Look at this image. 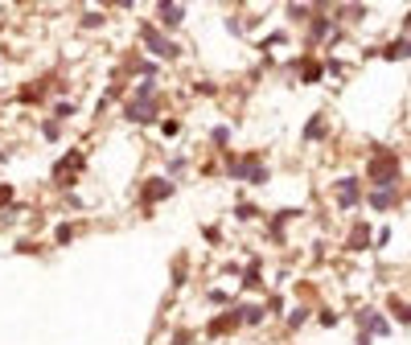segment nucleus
<instances>
[{"instance_id":"1","label":"nucleus","mask_w":411,"mask_h":345,"mask_svg":"<svg viewBox=\"0 0 411 345\" xmlns=\"http://www.w3.org/2000/svg\"><path fill=\"white\" fill-rule=\"evenodd\" d=\"M370 181H374L379 189L399 185V161H395V152H387V148L374 152V161H370Z\"/></svg>"},{"instance_id":"2","label":"nucleus","mask_w":411,"mask_h":345,"mask_svg":"<svg viewBox=\"0 0 411 345\" xmlns=\"http://www.w3.org/2000/svg\"><path fill=\"white\" fill-rule=\"evenodd\" d=\"M82 165H87V156H82V148H74V152H66V156H62V161L54 165V181H58V185H70L74 177H78V172H74V169H82Z\"/></svg>"},{"instance_id":"3","label":"nucleus","mask_w":411,"mask_h":345,"mask_svg":"<svg viewBox=\"0 0 411 345\" xmlns=\"http://www.w3.org/2000/svg\"><path fill=\"white\" fill-rule=\"evenodd\" d=\"M145 49L157 54V58H177V54H181V46H173L169 37H165L161 29H152V25H145Z\"/></svg>"},{"instance_id":"4","label":"nucleus","mask_w":411,"mask_h":345,"mask_svg":"<svg viewBox=\"0 0 411 345\" xmlns=\"http://www.w3.org/2000/svg\"><path fill=\"white\" fill-rule=\"evenodd\" d=\"M123 120L128 123H152L157 120V103H152V99H128V103H123Z\"/></svg>"},{"instance_id":"5","label":"nucleus","mask_w":411,"mask_h":345,"mask_svg":"<svg viewBox=\"0 0 411 345\" xmlns=\"http://www.w3.org/2000/svg\"><path fill=\"white\" fill-rule=\"evenodd\" d=\"M333 194H338L341 210H354V206H358V197H362V185H358V177H341L338 185H333Z\"/></svg>"},{"instance_id":"6","label":"nucleus","mask_w":411,"mask_h":345,"mask_svg":"<svg viewBox=\"0 0 411 345\" xmlns=\"http://www.w3.org/2000/svg\"><path fill=\"white\" fill-rule=\"evenodd\" d=\"M165 197H173V181H165V177H148L145 189H140V201H165Z\"/></svg>"},{"instance_id":"7","label":"nucleus","mask_w":411,"mask_h":345,"mask_svg":"<svg viewBox=\"0 0 411 345\" xmlns=\"http://www.w3.org/2000/svg\"><path fill=\"white\" fill-rule=\"evenodd\" d=\"M157 21L165 29H181L185 25V8L181 4H157Z\"/></svg>"},{"instance_id":"8","label":"nucleus","mask_w":411,"mask_h":345,"mask_svg":"<svg viewBox=\"0 0 411 345\" xmlns=\"http://www.w3.org/2000/svg\"><path fill=\"white\" fill-rule=\"evenodd\" d=\"M395 197H399V185H387V189H370V210H391L395 206Z\"/></svg>"},{"instance_id":"9","label":"nucleus","mask_w":411,"mask_h":345,"mask_svg":"<svg viewBox=\"0 0 411 345\" xmlns=\"http://www.w3.org/2000/svg\"><path fill=\"white\" fill-rule=\"evenodd\" d=\"M345 243L354 246V251H362V246L370 243V226H362V222H358V226L350 230V239H345Z\"/></svg>"},{"instance_id":"10","label":"nucleus","mask_w":411,"mask_h":345,"mask_svg":"<svg viewBox=\"0 0 411 345\" xmlns=\"http://www.w3.org/2000/svg\"><path fill=\"white\" fill-rule=\"evenodd\" d=\"M383 58H411V42H407V37H399L395 46L383 49Z\"/></svg>"},{"instance_id":"11","label":"nucleus","mask_w":411,"mask_h":345,"mask_svg":"<svg viewBox=\"0 0 411 345\" xmlns=\"http://www.w3.org/2000/svg\"><path fill=\"white\" fill-rule=\"evenodd\" d=\"M239 313H243V325H259L264 320V308L259 304H239Z\"/></svg>"},{"instance_id":"12","label":"nucleus","mask_w":411,"mask_h":345,"mask_svg":"<svg viewBox=\"0 0 411 345\" xmlns=\"http://www.w3.org/2000/svg\"><path fill=\"white\" fill-rule=\"evenodd\" d=\"M321 136H325V120L317 115V120H309V123H305V140L313 144V140H321Z\"/></svg>"},{"instance_id":"13","label":"nucleus","mask_w":411,"mask_h":345,"mask_svg":"<svg viewBox=\"0 0 411 345\" xmlns=\"http://www.w3.org/2000/svg\"><path fill=\"white\" fill-rule=\"evenodd\" d=\"M391 313H395V320H399V325H411V304H403V300H391Z\"/></svg>"},{"instance_id":"14","label":"nucleus","mask_w":411,"mask_h":345,"mask_svg":"<svg viewBox=\"0 0 411 345\" xmlns=\"http://www.w3.org/2000/svg\"><path fill=\"white\" fill-rule=\"evenodd\" d=\"M74 111H78V107H74L70 99H58V103H54V120H70Z\"/></svg>"},{"instance_id":"15","label":"nucleus","mask_w":411,"mask_h":345,"mask_svg":"<svg viewBox=\"0 0 411 345\" xmlns=\"http://www.w3.org/2000/svg\"><path fill=\"white\" fill-rule=\"evenodd\" d=\"M300 78H305V82H321V62H305V66H300Z\"/></svg>"},{"instance_id":"16","label":"nucleus","mask_w":411,"mask_h":345,"mask_svg":"<svg viewBox=\"0 0 411 345\" xmlns=\"http://www.w3.org/2000/svg\"><path fill=\"white\" fill-rule=\"evenodd\" d=\"M70 239H74V226H70V222L54 230V243H58V246H66V243H70Z\"/></svg>"},{"instance_id":"17","label":"nucleus","mask_w":411,"mask_h":345,"mask_svg":"<svg viewBox=\"0 0 411 345\" xmlns=\"http://www.w3.org/2000/svg\"><path fill=\"white\" fill-rule=\"evenodd\" d=\"M210 140H214L218 148H226V140H231V127H214V132H210Z\"/></svg>"},{"instance_id":"18","label":"nucleus","mask_w":411,"mask_h":345,"mask_svg":"<svg viewBox=\"0 0 411 345\" xmlns=\"http://www.w3.org/2000/svg\"><path fill=\"white\" fill-rule=\"evenodd\" d=\"M288 17L292 21H305L309 17V4H288Z\"/></svg>"},{"instance_id":"19","label":"nucleus","mask_w":411,"mask_h":345,"mask_svg":"<svg viewBox=\"0 0 411 345\" xmlns=\"http://www.w3.org/2000/svg\"><path fill=\"white\" fill-rule=\"evenodd\" d=\"M255 214H259V210H255V206H247V201H243V206H235V218H255Z\"/></svg>"},{"instance_id":"20","label":"nucleus","mask_w":411,"mask_h":345,"mask_svg":"<svg viewBox=\"0 0 411 345\" xmlns=\"http://www.w3.org/2000/svg\"><path fill=\"white\" fill-rule=\"evenodd\" d=\"M305 320H309V308H296V313H292V317H288V325H292V329H296V325H305Z\"/></svg>"},{"instance_id":"21","label":"nucleus","mask_w":411,"mask_h":345,"mask_svg":"<svg viewBox=\"0 0 411 345\" xmlns=\"http://www.w3.org/2000/svg\"><path fill=\"white\" fill-rule=\"evenodd\" d=\"M82 25H87V29H99V25H103V13H87V17H82Z\"/></svg>"},{"instance_id":"22","label":"nucleus","mask_w":411,"mask_h":345,"mask_svg":"<svg viewBox=\"0 0 411 345\" xmlns=\"http://www.w3.org/2000/svg\"><path fill=\"white\" fill-rule=\"evenodd\" d=\"M8 201H13V189H8V185H0V210H4Z\"/></svg>"}]
</instances>
